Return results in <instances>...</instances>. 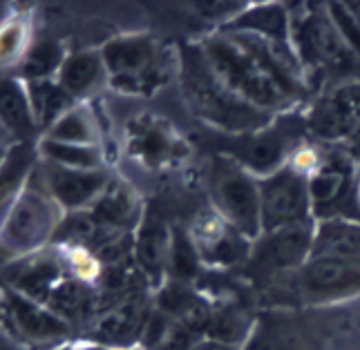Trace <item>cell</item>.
<instances>
[{
	"label": "cell",
	"instance_id": "cell-1",
	"mask_svg": "<svg viewBox=\"0 0 360 350\" xmlns=\"http://www.w3.org/2000/svg\"><path fill=\"white\" fill-rule=\"evenodd\" d=\"M210 58H213V65L217 67L219 76H224V81L235 92H242L257 103H273L278 98L273 79L257 69L253 58L238 54L229 43H210Z\"/></svg>",
	"mask_w": 360,
	"mask_h": 350
},
{
	"label": "cell",
	"instance_id": "cell-2",
	"mask_svg": "<svg viewBox=\"0 0 360 350\" xmlns=\"http://www.w3.org/2000/svg\"><path fill=\"white\" fill-rule=\"evenodd\" d=\"M307 190L302 181L291 172H280L262 187V217L269 226L293 221L302 215Z\"/></svg>",
	"mask_w": 360,
	"mask_h": 350
},
{
	"label": "cell",
	"instance_id": "cell-3",
	"mask_svg": "<svg viewBox=\"0 0 360 350\" xmlns=\"http://www.w3.org/2000/svg\"><path fill=\"white\" fill-rule=\"evenodd\" d=\"M219 206L224 208L229 219L240 226L244 232L255 234L259 226V210H262V198L257 196L255 185L244 179L242 174H229L217 185Z\"/></svg>",
	"mask_w": 360,
	"mask_h": 350
},
{
	"label": "cell",
	"instance_id": "cell-4",
	"mask_svg": "<svg viewBox=\"0 0 360 350\" xmlns=\"http://www.w3.org/2000/svg\"><path fill=\"white\" fill-rule=\"evenodd\" d=\"M307 288L320 292H342L360 288V268H356L352 261L327 259L320 257L314 264H309L304 270Z\"/></svg>",
	"mask_w": 360,
	"mask_h": 350
},
{
	"label": "cell",
	"instance_id": "cell-5",
	"mask_svg": "<svg viewBox=\"0 0 360 350\" xmlns=\"http://www.w3.org/2000/svg\"><path fill=\"white\" fill-rule=\"evenodd\" d=\"M193 98L204 112H208V116H215L221 123L235 121V125H244L251 121L253 114L251 109L244 107L242 101H238V96L217 90V85H210L204 79L193 81Z\"/></svg>",
	"mask_w": 360,
	"mask_h": 350
},
{
	"label": "cell",
	"instance_id": "cell-6",
	"mask_svg": "<svg viewBox=\"0 0 360 350\" xmlns=\"http://www.w3.org/2000/svg\"><path fill=\"white\" fill-rule=\"evenodd\" d=\"M309 250V234L302 228H284L264 245L262 257L276 266H289Z\"/></svg>",
	"mask_w": 360,
	"mask_h": 350
},
{
	"label": "cell",
	"instance_id": "cell-7",
	"mask_svg": "<svg viewBox=\"0 0 360 350\" xmlns=\"http://www.w3.org/2000/svg\"><path fill=\"white\" fill-rule=\"evenodd\" d=\"M318 253L340 261L360 257V230L352 226H327L320 234Z\"/></svg>",
	"mask_w": 360,
	"mask_h": 350
},
{
	"label": "cell",
	"instance_id": "cell-8",
	"mask_svg": "<svg viewBox=\"0 0 360 350\" xmlns=\"http://www.w3.org/2000/svg\"><path fill=\"white\" fill-rule=\"evenodd\" d=\"M195 239L200 241V245L208 250V253H221V250L229 245L224 223L213 215H206L195 223Z\"/></svg>",
	"mask_w": 360,
	"mask_h": 350
},
{
	"label": "cell",
	"instance_id": "cell-9",
	"mask_svg": "<svg viewBox=\"0 0 360 350\" xmlns=\"http://www.w3.org/2000/svg\"><path fill=\"white\" fill-rule=\"evenodd\" d=\"M96 76V62L92 58H79L77 62H72V67L68 69V83L74 90L88 85Z\"/></svg>",
	"mask_w": 360,
	"mask_h": 350
},
{
	"label": "cell",
	"instance_id": "cell-10",
	"mask_svg": "<svg viewBox=\"0 0 360 350\" xmlns=\"http://www.w3.org/2000/svg\"><path fill=\"white\" fill-rule=\"evenodd\" d=\"M148 52H150V47H148L146 43H132L130 52H128V45H119L117 52H115V65L136 67L146 60Z\"/></svg>",
	"mask_w": 360,
	"mask_h": 350
},
{
	"label": "cell",
	"instance_id": "cell-11",
	"mask_svg": "<svg viewBox=\"0 0 360 350\" xmlns=\"http://www.w3.org/2000/svg\"><path fill=\"white\" fill-rule=\"evenodd\" d=\"M70 261H72V266H74V272L79 274V277H83V279H92V277H96V272H98V264L96 261L85 253V250H74L72 253V257H70Z\"/></svg>",
	"mask_w": 360,
	"mask_h": 350
},
{
	"label": "cell",
	"instance_id": "cell-12",
	"mask_svg": "<svg viewBox=\"0 0 360 350\" xmlns=\"http://www.w3.org/2000/svg\"><path fill=\"white\" fill-rule=\"evenodd\" d=\"M278 154H280V145H278L276 141L266 139V141L255 143L253 154H251V161H253L255 166H259V168H266V166H271L273 161L278 159Z\"/></svg>",
	"mask_w": 360,
	"mask_h": 350
},
{
	"label": "cell",
	"instance_id": "cell-13",
	"mask_svg": "<svg viewBox=\"0 0 360 350\" xmlns=\"http://www.w3.org/2000/svg\"><path fill=\"white\" fill-rule=\"evenodd\" d=\"M340 187V177H336V174H322V177H318L314 183H311V194L316 198H320V201H325V198H331L333 194L338 192Z\"/></svg>",
	"mask_w": 360,
	"mask_h": 350
},
{
	"label": "cell",
	"instance_id": "cell-14",
	"mask_svg": "<svg viewBox=\"0 0 360 350\" xmlns=\"http://www.w3.org/2000/svg\"><path fill=\"white\" fill-rule=\"evenodd\" d=\"M175 264H177L179 272H184V274L195 272V268H197V257H195V253H193V248H191L188 241H181V239L177 241V248H175Z\"/></svg>",
	"mask_w": 360,
	"mask_h": 350
},
{
	"label": "cell",
	"instance_id": "cell-15",
	"mask_svg": "<svg viewBox=\"0 0 360 350\" xmlns=\"http://www.w3.org/2000/svg\"><path fill=\"white\" fill-rule=\"evenodd\" d=\"M333 14H336V18L340 22V29L347 36V41H349L352 45H356L360 49V25L349 14H347V11L338 9V5H336V9H333Z\"/></svg>",
	"mask_w": 360,
	"mask_h": 350
},
{
	"label": "cell",
	"instance_id": "cell-16",
	"mask_svg": "<svg viewBox=\"0 0 360 350\" xmlns=\"http://www.w3.org/2000/svg\"><path fill=\"white\" fill-rule=\"evenodd\" d=\"M316 163V154H314V149H300L295 156H293V166L297 168V170H309Z\"/></svg>",
	"mask_w": 360,
	"mask_h": 350
}]
</instances>
